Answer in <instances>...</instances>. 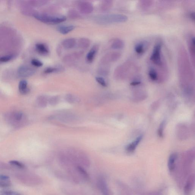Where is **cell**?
<instances>
[{
  "mask_svg": "<svg viewBox=\"0 0 195 195\" xmlns=\"http://www.w3.org/2000/svg\"><path fill=\"white\" fill-rule=\"evenodd\" d=\"M127 16L120 14H110L100 15L95 18L96 22L103 25L124 23L127 21Z\"/></svg>",
  "mask_w": 195,
  "mask_h": 195,
  "instance_id": "obj_1",
  "label": "cell"
},
{
  "mask_svg": "<svg viewBox=\"0 0 195 195\" xmlns=\"http://www.w3.org/2000/svg\"><path fill=\"white\" fill-rule=\"evenodd\" d=\"M34 16L39 21L48 24H57L66 20V16L62 15H51L45 14L36 13L34 14Z\"/></svg>",
  "mask_w": 195,
  "mask_h": 195,
  "instance_id": "obj_2",
  "label": "cell"
},
{
  "mask_svg": "<svg viewBox=\"0 0 195 195\" xmlns=\"http://www.w3.org/2000/svg\"><path fill=\"white\" fill-rule=\"evenodd\" d=\"M136 70L135 64L130 62H126L117 67L114 74L116 78H122L129 74L131 72H135Z\"/></svg>",
  "mask_w": 195,
  "mask_h": 195,
  "instance_id": "obj_3",
  "label": "cell"
},
{
  "mask_svg": "<svg viewBox=\"0 0 195 195\" xmlns=\"http://www.w3.org/2000/svg\"><path fill=\"white\" fill-rule=\"evenodd\" d=\"M162 45L161 43L156 44L150 57V60L152 63L160 67L163 68L164 64L162 60L161 54Z\"/></svg>",
  "mask_w": 195,
  "mask_h": 195,
  "instance_id": "obj_4",
  "label": "cell"
},
{
  "mask_svg": "<svg viewBox=\"0 0 195 195\" xmlns=\"http://www.w3.org/2000/svg\"><path fill=\"white\" fill-rule=\"evenodd\" d=\"M121 56L120 53L117 51L108 53L103 57L100 63L109 65L111 63L116 62L120 59Z\"/></svg>",
  "mask_w": 195,
  "mask_h": 195,
  "instance_id": "obj_5",
  "label": "cell"
},
{
  "mask_svg": "<svg viewBox=\"0 0 195 195\" xmlns=\"http://www.w3.org/2000/svg\"><path fill=\"white\" fill-rule=\"evenodd\" d=\"M98 188L103 195H110V192L107 182L104 178L100 177L97 182Z\"/></svg>",
  "mask_w": 195,
  "mask_h": 195,
  "instance_id": "obj_6",
  "label": "cell"
},
{
  "mask_svg": "<svg viewBox=\"0 0 195 195\" xmlns=\"http://www.w3.org/2000/svg\"><path fill=\"white\" fill-rule=\"evenodd\" d=\"M35 72L34 69L25 65L19 67L18 70V74L22 77H27L33 76Z\"/></svg>",
  "mask_w": 195,
  "mask_h": 195,
  "instance_id": "obj_7",
  "label": "cell"
},
{
  "mask_svg": "<svg viewBox=\"0 0 195 195\" xmlns=\"http://www.w3.org/2000/svg\"><path fill=\"white\" fill-rule=\"evenodd\" d=\"M79 9L81 13L87 14L93 12V7L91 3L87 1H83L79 4Z\"/></svg>",
  "mask_w": 195,
  "mask_h": 195,
  "instance_id": "obj_8",
  "label": "cell"
},
{
  "mask_svg": "<svg viewBox=\"0 0 195 195\" xmlns=\"http://www.w3.org/2000/svg\"><path fill=\"white\" fill-rule=\"evenodd\" d=\"M83 54V53L82 51L72 53V54L65 56L63 58V62L65 63H70L74 62L76 60L80 58Z\"/></svg>",
  "mask_w": 195,
  "mask_h": 195,
  "instance_id": "obj_9",
  "label": "cell"
},
{
  "mask_svg": "<svg viewBox=\"0 0 195 195\" xmlns=\"http://www.w3.org/2000/svg\"><path fill=\"white\" fill-rule=\"evenodd\" d=\"M99 47L97 45H95L92 47L86 56V60L89 63H92L94 60L95 58L98 51Z\"/></svg>",
  "mask_w": 195,
  "mask_h": 195,
  "instance_id": "obj_10",
  "label": "cell"
},
{
  "mask_svg": "<svg viewBox=\"0 0 195 195\" xmlns=\"http://www.w3.org/2000/svg\"><path fill=\"white\" fill-rule=\"evenodd\" d=\"M194 175H191L189 177L187 181L184 188V191L185 195H189L191 191L194 184Z\"/></svg>",
  "mask_w": 195,
  "mask_h": 195,
  "instance_id": "obj_11",
  "label": "cell"
},
{
  "mask_svg": "<svg viewBox=\"0 0 195 195\" xmlns=\"http://www.w3.org/2000/svg\"><path fill=\"white\" fill-rule=\"evenodd\" d=\"M147 46V43L146 42H140L138 43L135 46V52L138 55H142L145 52Z\"/></svg>",
  "mask_w": 195,
  "mask_h": 195,
  "instance_id": "obj_12",
  "label": "cell"
},
{
  "mask_svg": "<svg viewBox=\"0 0 195 195\" xmlns=\"http://www.w3.org/2000/svg\"><path fill=\"white\" fill-rule=\"evenodd\" d=\"M12 184L10 178L9 176L4 175H0V188L9 187Z\"/></svg>",
  "mask_w": 195,
  "mask_h": 195,
  "instance_id": "obj_13",
  "label": "cell"
},
{
  "mask_svg": "<svg viewBox=\"0 0 195 195\" xmlns=\"http://www.w3.org/2000/svg\"><path fill=\"white\" fill-rule=\"evenodd\" d=\"M177 158V155L176 153H173L170 155L168 161V168L170 172H172L176 167V161Z\"/></svg>",
  "mask_w": 195,
  "mask_h": 195,
  "instance_id": "obj_14",
  "label": "cell"
},
{
  "mask_svg": "<svg viewBox=\"0 0 195 195\" xmlns=\"http://www.w3.org/2000/svg\"><path fill=\"white\" fill-rule=\"evenodd\" d=\"M143 136H140L136 138L135 140L132 143L128 145L126 147V151L129 153L133 152L136 150L138 145L141 141Z\"/></svg>",
  "mask_w": 195,
  "mask_h": 195,
  "instance_id": "obj_15",
  "label": "cell"
},
{
  "mask_svg": "<svg viewBox=\"0 0 195 195\" xmlns=\"http://www.w3.org/2000/svg\"><path fill=\"white\" fill-rule=\"evenodd\" d=\"M76 41L74 38L66 39L62 42V45L64 48L66 49H70L74 48L76 45Z\"/></svg>",
  "mask_w": 195,
  "mask_h": 195,
  "instance_id": "obj_16",
  "label": "cell"
},
{
  "mask_svg": "<svg viewBox=\"0 0 195 195\" xmlns=\"http://www.w3.org/2000/svg\"><path fill=\"white\" fill-rule=\"evenodd\" d=\"M189 47L191 57L193 60V65L195 63V40L194 36H192L189 39Z\"/></svg>",
  "mask_w": 195,
  "mask_h": 195,
  "instance_id": "obj_17",
  "label": "cell"
},
{
  "mask_svg": "<svg viewBox=\"0 0 195 195\" xmlns=\"http://www.w3.org/2000/svg\"><path fill=\"white\" fill-rule=\"evenodd\" d=\"M36 51L39 54L43 55H47L49 53V50L45 45L42 43H38L36 45Z\"/></svg>",
  "mask_w": 195,
  "mask_h": 195,
  "instance_id": "obj_18",
  "label": "cell"
},
{
  "mask_svg": "<svg viewBox=\"0 0 195 195\" xmlns=\"http://www.w3.org/2000/svg\"><path fill=\"white\" fill-rule=\"evenodd\" d=\"M124 46V42L119 39H115L113 40L111 45V48L115 50L122 49Z\"/></svg>",
  "mask_w": 195,
  "mask_h": 195,
  "instance_id": "obj_19",
  "label": "cell"
},
{
  "mask_svg": "<svg viewBox=\"0 0 195 195\" xmlns=\"http://www.w3.org/2000/svg\"><path fill=\"white\" fill-rule=\"evenodd\" d=\"M75 28L73 25L61 26L58 28V31L63 34H66L72 31Z\"/></svg>",
  "mask_w": 195,
  "mask_h": 195,
  "instance_id": "obj_20",
  "label": "cell"
},
{
  "mask_svg": "<svg viewBox=\"0 0 195 195\" xmlns=\"http://www.w3.org/2000/svg\"><path fill=\"white\" fill-rule=\"evenodd\" d=\"M91 42L89 39L86 38H82L79 39L78 45L79 48L82 49H86L90 46Z\"/></svg>",
  "mask_w": 195,
  "mask_h": 195,
  "instance_id": "obj_21",
  "label": "cell"
},
{
  "mask_svg": "<svg viewBox=\"0 0 195 195\" xmlns=\"http://www.w3.org/2000/svg\"><path fill=\"white\" fill-rule=\"evenodd\" d=\"M28 83L26 80H23L19 82V90L22 94H26L28 93L29 89L27 88Z\"/></svg>",
  "mask_w": 195,
  "mask_h": 195,
  "instance_id": "obj_22",
  "label": "cell"
},
{
  "mask_svg": "<svg viewBox=\"0 0 195 195\" xmlns=\"http://www.w3.org/2000/svg\"><path fill=\"white\" fill-rule=\"evenodd\" d=\"M113 5V1L110 0H106L102 1L101 5V10L106 12L111 9Z\"/></svg>",
  "mask_w": 195,
  "mask_h": 195,
  "instance_id": "obj_23",
  "label": "cell"
},
{
  "mask_svg": "<svg viewBox=\"0 0 195 195\" xmlns=\"http://www.w3.org/2000/svg\"><path fill=\"white\" fill-rule=\"evenodd\" d=\"M148 75L149 77L151 80L156 81L158 79V72L155 68H151L149 71Z\"/></svg>",
  "mask_w": 195,
  "mask_h": 195,
  "instance_id": "obj_24",
  "label": "cell"
},
{
  "mask_svg": "<svg viewBox=\"0 0 195 195\" xmlns=\"http://www.w3.org/2000/svg\"><path fill=\"white\" fill-rule=\"evenodd\" d=\"M63 70V68L62 67H48L47 68L44 70V72L45 74H48L54 73V72H57L62 71Z\"/></svg>",
  "mask_w": 195,
  "mask_h": 195,
  "instance_id": "obj_25",
  "label": "cell"
},
{
  "mask_svg": "<svg viewBox=\"0 0 195 195\" xmlns=\"http://www.w3.org/2000/svg\"><path fill=\"white\" fill-rule=\"evenodd\" d=\"M9 164L13 166V167L19 168L21 169H24L25 168V165L22 163L19 162V161H11L9 162Z\"/></svg>",
  "mask_w": 195,
  "mask_h": 195,
  "instance_id": "obj_26",
  "label": "cell"
},
{
  "mask_svg": "<svg viewBox=\"0 0 195 195\" xmlns=\"http://www.w3.org/2000/svg\"><path fill=\"white\" fill-rule=\"evenodd\" d=\"M0 195H22V194L14 191L2 190L0 191Z\"/></svg>",
  "mask_w": 195,
  "mask_h": 195,
  "instance_id": "obj_27",
  "label": "cell"
},
{
  "mask_svg": "<svg viewBox=\"0 0 195 195\" xmlns=\"http://www.w3.org/2000/svg\"><path fill=\"white\" fill-rule=\"evenodd\" d=\"M165 121H163L162 122H161V124H160L159 128L158 130V132H157V133H158V135L159 136V137L161 138H162L164 136V126H165Z\"/></svg>",
  "mask_w": 195,
  "mask_h": 195,
  "instance_id": "obj_28",
  "label": "cell"
},
{
  "mask_svg": "<svg viewBox=\"0 0 195 195\" xmlns=\"http://www.w3.org/2000/svg\"><path fill=\"white\" fill-rule=\"evenodd\" d=\"M153 1H141V6L143 9H146L152 5Z\"/></svg>",
  "mask_w": 195,
  "mask_h": 195,
  "instance_id": "obj_29",
  "label": "cell"
},
{
  "mask_svg": "<svg viewBox=\"0 0 195 195\" xmlns=\"http://www.w3.org/2000/svg\"><path fill=\"white\" fill-rule=\"evenodd\" d=\"M68 16L72 19H76L80 17V15L76 11L71 10L69 11Z\"/></svg>",
  "mask_w": 195,
  "mask_h": 195,
  "instance_id": "obj_30",
  "label": "cell"
},
{
  "mask_svg": "<svg viewBox=\"0 0 195 195\" xmlns=\"http://www.w3.org/2000/svg\"><path fill=\"white\" fill-rule=\"evenodd\" d=\"M96 80L100 85L103 87H106L107 86V83L106 82L103 78L100 77H96Z\"/></svg>",
  "mask_w": 195,
  "mask_h": 195,
  "instance_id": "obj_31",
  "label": "cell"
},
{
  "mask_svg": "<svg viewBox=\"0 0 195 195\" xmlns=\"http://www.w3.org/2000/svg\"><path fill=\"white\" fill-rule=\"evenodd\" d=\"M13 57V55H8L0 58V62H7L10 61Z\"/></svg>",
  "mask_w": 195,
  "mask_h": 195,
  "instance_id": "obj_32",
  "label": "cell"
},
{
  "mask_svg": "<svg viewBox=\"0 0 195 195\" xmlns=\"http://www.w3.org/2000/svg\"><path fill=\"white\" fill-rule=\"evenodd\" d=\"M31 63L33 66L37 67H40L42 66L43 65V63L41 61L35 59L32 60Z\"/></svg>",
  "mask_w": 195,
  "mask_h": 195,
  "instance_id": "obj_33",
  "label": "cell"
},
{
  "mask_svg": "<svg viewBox=\"0 0 195 195\" xmlns=\"http://www.w3.org/2000/svg\"><path fill=\"white\" fill-rule=\"evenodd\" d=\"M58 97H53L50 98L49 100L50 103L52 104V105H54V104H56L58 102Z\"/></svg>",
  "mask_w": 195,
  "mask_h": 195,
  "instance_id": "obj_34",
  "label": "cell"
},
{
  "mask_svg": "<svg viewBox=\"0 0 195 195\" xmlns=\"http://www.w3.org/2000/svg\"><path fill=\"white\" fill-rule=\"evenodd\" d=\"M77 99L75 98V97L72 95H68L67 96L66 100H68V102L70 103H74L76 101V100Z\"/></svg>",
  "mask_w": 195,
  "mask_h": 195,
  "instance_id": "obj_35",
  "label": "cell"
},
{
  "mask_svg": "<svg viewBox=\"0 0 195 195\" xmlns=\"http://www.w3.org/2000/svg\"><path fill=\"white\" fill-rule=\"evenodd\" d=\"M23 116V114L21 112H18L15 114V119L17 121H20L21 120Z\"/></svg>",
  "mask_w": 195,
  "mask_h": 195,
  "instance_id": "obj_36",
  "label": "cell"
},
{
  "mask_svg": "<svg viewBox=\"0 0 195 195\" xmlns=\"http://www.w3.org/2000/svg\"><path fill=\"white\" fill-rule=\"evenodd\" d=\"M141 83L140 81L138 80H135L133 81V82H132V83H130V85L132 86H136L140 84Z\"/></svg>",
  "mask_w": 195,
  "mask_h": 195,
  "instance_id": "obj_37",
  "label": "cell"
},
{
  "mask_svg": "<svg viewBox=\"0 0 195 195\" xmlns=\"http://www.w3.org/2000/svg\"><path fill=\"white\" fill-rule=\"evenodd\" d=\"M190 16L191 19H192V20L194 21L195 20V14L194 12H192V13L190 14Z\"/></svg>",
  "mask_w": 195,
  "mask_h": 195,
  "instance_id": "obj_38",
  "label": "cell"
}]
</instances>
